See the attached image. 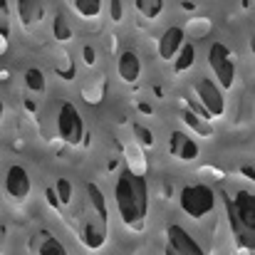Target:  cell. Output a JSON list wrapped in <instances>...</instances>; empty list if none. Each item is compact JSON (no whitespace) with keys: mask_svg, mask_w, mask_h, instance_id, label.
<instances>
[{"mask_svg":"<svg viewBox=\"0 0 255 255\" xmlns=\"http://www.w3.org/2000/svg\"><path fill=\"white\" fill-rule=\"evenodd\" d=\"M114 206H117V213L124 228L141 233L149 221V208H151V193H149L146 176L131 169L122 171L114 183Z\"/></svg>","mask_w":255,"mask_h":255,"instance_id":"1","label":"cell"},{"mask_svg":"<svg viewBox=\"0 0 255 255\" xmlns=\"http://www.w3.org/2000/svg\"><path fill=\"white\" fill-rule=\"evenodd\" d=\"M77 233L80 241L89 253H97L107 246L109 241V211H107V198L97 183H85L82 201H80V213H77Z\"/></svg>","mask_w":255,"mask_h":255,"instance_id":"2","label":"cell"},{"mask_svg":"<svg viewBox=\"0 0 255 255\" xmlns=\"http://www.w3.org/2000/svg\"><path fill=\"white\" fill-rule=\"evenodd\" d=\"M226 211L231 231L238 241V246L248 253H253L255 246V196L253 188H241L233 196H226Z\"/></svg>","mask_w":255,"mask_h":255,"instance_id":"3","label":"cell"},{"mask_svg":"<svg viewBox=\"0 0 255 255\" xmlns=\"http://www.w3.org/2000/svg\"><path fill=\"white\" fill-rule=\"evenodd\" d=\"M178 208L191 221H203L216 211V191L208 183H188L178 191Z\"/></svg>","mask_w":255,"mask_h":255,"instance_id":"4","label":"cell"},{"mask_svg":"<svg viewBox=\"0 0 255 255\" xmlns=\"http://www.w3.org/2000/svg\"><path fill=\"white\" fill-rule=\"evenodd\" d=\"M55 129L62 144L67 146H82L89 134H87L85 119L80 114V109L72 102H60L57 104V114H55Z\"/></svg>","mask_w":255,"mask_h":255,"instance_id":"5","label":"cell"},{"mask_svg":"<svg viewBox=\"0 0 255 255\" xmlns=\"http://www.w3.org/2000/svg\"><path fill=\"white\" fill-rule=\"evenodd\" d=\"M208 67L213 72V82L223 92H231L236 85V62L231 55V47L221 40H216L208 47Z\"/></svg>","mask_w":255,"mask_h":255,"instance_id":"6","label":"cell"},{"mask_svg":"<svg viewBox=\"0 0 255 255\" xmlns=\"http://www.w3.org/2000/svg\"><path fill=\"white\" fill-rule=\"evenodd\" d=\"M193 94L198 99V109L208 119H221L226 114V94L211 77H201L193 85Z\"/></svg>","mask_w":255,"mask_h":255,"instance_id":"7","label":"cell"},{"mask_svg":"<svg viewBox=\"0 0 255 255\" xmlns=\"http://www.w3.org/2000/svg\"><path fill=\"white\" fill-rule=\"evenodd\" d=\"M164 255H206L203 246L178 223L166 226V246Z\"/></svg>","mask_w":255,"mask_h":255,"instance_id":"8","label":"cell"},{"mask_svg":"<svg viewBox=\"0 0 255 255\" xmlns=\"http://www.w3.org/2000/svg\"><path fill=\"white\" fill-rule=\"evenodd\" d=\"M2 188H5V196L15 203H22L30 191H32V181H30V173L25 166L20 164H12L10 169L5 171V181H2Z\"/></svg>","mask_w":255,"mask_h":255,"instance_id":"9","label":"cell"},{"mask_svg":"<svg viewBox=\"0 0 255 255\" xmlns=\"http://www.w3.org/2000/svg\"><path fill=\"white\" fill-rule=\"evenodd\" d=\"M169 154L173 159H178V161L191 164V161H196L201 156V146H198V141L188 131L176 129V131H171L169 136Z\"/></svg>","mask_w":255,"mask_h":255,"instance_id":"10","label":"cell"},{"mask_svg":"<svg viewBox=\"0 0 255 255\" xmlns=\"http://www.w3.org/2000/svg\"><path fill=\"white\" fill-rule=\"evenodd\" d=\"M141 72H144V65H141V57L136 50L127 47L119 52L117 57V75L124 85H136L141 80Z\"/></svg>","mask_w":255,"mask_h":255,"instance_id":"11","label":"cell"},{"mask_svg":"<svg viewBox=\"0 0 255 255\" xmlns=\"http://www.w3.org/2000/svg\"><path fill=\"white\" fill-rule=\"evenodd\" d=\"M186 45V30L181 27V25H169L164 32H161V37H159V57L164 60V62H173V57L178 55V50Z\"/></svg>","mask_w":255,"mask_h":255,"instance_id":"12","label":"cell"},{"mask_svg":"<svg viewBox=\"0 0 255 255\" xmlns=\"http://www.w3.org/2000/svg\"><path fill=\"white\" fill-rule=\"evenodd\" d=\"M45 196H47V201L52 203L55 211H65L72 203V198H75V186H72L70 178L60 176V178H55V186H50L45 191Z\"/></svg>","mask_w":255,"mask_h":255,"instance_id":"13","label":"cell"},{"mask_svg":"<svg viewBox=\"0 0 255 255\" xmlns=\"http://www.w3.org/2000/svg\"><path fill=\"white\" fill-rule=\"evenodd\" d=\"M181 122L191 129V131H196V134H201V136H213V127H211V119L198 109V107H188V109H181Z\"/></svg>","mask_w":255,"mask_h":255,"instance_id":"14","label":"cell"},{"mask_svg":"<svg viewBox=\"0 0 255 255\" xmlns=\"http://www.w3.org/2000/svg\"><path fill=\"white\" fill-rule=\"evenodd\" d=\"M15 10H17V17L22 22V27H35L42 17H45V5L42 2H35V0H20L15 2Z\"/></svg>","mask_w":255,"mask_h":255,"instance_id":"15","label":"cell"},{"mask_svg":"<svg viewBox=\"0 0 255 255\" xmlns=\"http://www.w3.org/2000/svg\"><path fill=\"white\" fill-rule=\"evenodd\" d=\"M32 248H35V255H70L67 253V248H65V243H62L57 236L45 233V231L35 236Z\"/></svg>","mask_w":255,"mask_h":255,"instance_id":"16","label":"cell"},{"mask_svg":"<svg viewBox=\"0 0 255 255\" xmlns=\"http://www.w3.org/2000/svg\"><path fill=\"white\" fill-rule=\"evenodd\" d=\"M193 65H196V47H193V42H186V45L178 50V55L173 57V72H176V75L188 72Z\"/></svg>","mask_w":255,"mask_h":255,"instance_id":"17","label":"cell"},{"mask_svg":"<svg viewBox=\"0 0 255 255\" xmlns=\"http://www.w3.org/2000/svg\"><path fill=\"white\" fill-rule=\"evenodd\" d=\"M70 7L80 15V17H87V20H94L104 12V2L99 0H72Z\"/></svg>","mask_w":255,"mask_h":255,"instance_id":"18","label":"cell"},{"mask_svg":"<svg viewBox=\"0 0 255 255\" xmlns=\"http://www.w3.org/2000/svg\"><path fill=\"white\" fill-rule=\"evenodd\" d=\"M164 7H166L164 0H134V10L146 20H156L164 12Z\"/></svg>","mask_w":255,"mask_h":255,"instance_id":"19","label":"cell"},{"mask_svg":"<svg viewBox=\"0 0 255 255\" xmlns=\"http://www.w3.org/2000/svg\"><path fill=\"white\" fill-rule=\"evenodd\" d=\"M45 85H47V80H45V72L40 67H27L25 70V87L30 92L40 94V92H45Z\"/></svg>","mask_w":255,"mask_h":255,"instance_id":"20","label":"cell"},{"mask_svg":"<svg viewBox=\"0 0 255 255\" xmlns=\"http://www.w3.org/2000/svg\"><path fill=\"white\" fill-rule=\"evenodd\" d=\"M52 37H55L57 42L72 40V27H70V22H67V17H65L62 12H57L55 20H52Z\"/></svg>","mask_w":255,"mask_h":255,"instance_id":"21","label":"cell"},{"mask_svg":"<svg viewBox=\"0 0 255 255\" xmlns=\"http://www.w3.org/2000/svg\"><path fill=\"white\" fill-rule=\"evenodd\" d=\"M131 129H134L136 141H139L144 149H151V146H154V134H151V129H146L144 124H134Z\"/></svg>","mask_w":255,"mask_h":255,"instance_id":"22","label":"cell"},{"mask_svg":"<svg viewBox=\"0 0 255 255\" xmlns=\"http://www.w3.org/2000/svg\"><path fill=\"white\" fill-rule=\"evenodd\" d=\"M122 7H124V5H122L119 0H112V2H109V12H112V17H114L117 22L122 20Z\"/></svg>","mask_w":255,"mask_h":255,"instance_id":"23","label":"cell"},{"mask_svg":"<svg viewBox=\"0 0 255 255\" xmlns=\"http://www.w3.org/2000/svg\"><path fill=\"white\" fill-rule=\"evenodd\" d=\"M82 57H85V62H87V65H89V67L94 65V60H97V55H94V47H92V45H85V47H82Z\"/></svg>","mask_w":255,"mask_h":255,"instance_id":"24","label":"cell"},{"mask_svg":"<svg viewBox=\"0 0 255 255\" xmlns=\"http://www.w3.org/2000/svg\"><path fill=\"white\" fill-rule=\"evenodd\" d=\"M2 117H5V104H2V99H0V122H2Z\"/></svg>","mask_w":255,"mask_h":255,"instance_id":"25","label":"cell"}]
</instances>
